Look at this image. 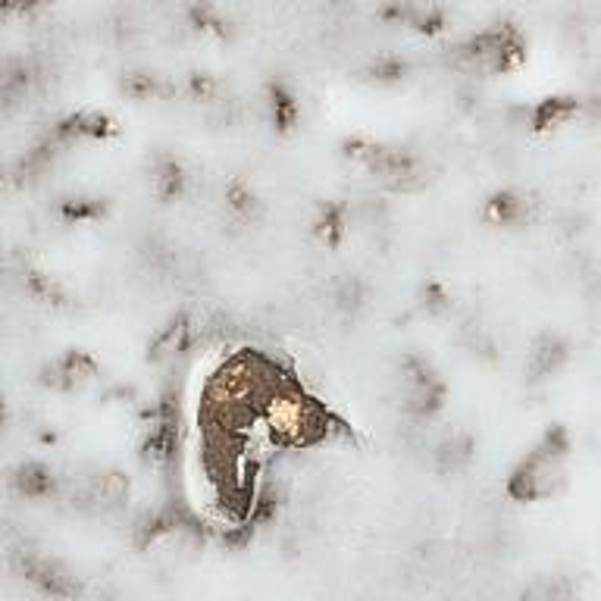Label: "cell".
Returning a JSON list of instances; mask_svg holds the SVG:
<instances>
[{
  "label": "cell",
  "instance_id": "obj_1",
  "mask_svg": "<svg viewBox=\"0 0 601 601\" xmlns=\"http://www.w3.org/2000/svg\"><path fill=\"white\" fill-rule=\"evenodd\" d=\"M570 439L564 430H551L508 480V492L518 501H545L568 483Z\"/></svg>",
  "mask_w": 601,
  "mask_h": 601
},
{
  "label": "cell",
  "instance_id": "obj_2",
  "mask_svg": "<svg viewBox=\"0 0 601 601\" xmlns=\"http://www.w3.org/2000/svg\"><path fill=\"white\" fill-rule=\"evenodd\" d=\"M401 385H404V411L414 420H433L442 404H445V385L435 376L430 361L423 357H407L401 370Z\"/></svg>",
  "mask_w": 601,
  "mask_h": 601
},
{
  "label": "cell",
  "instance_id": "obj_3",
  "mask_svg": "<svg viewBox=\"0 0 601 601\" xmlns=\"http://www.w3.org/2000/svg\"><path fill=\"white\" fill-rule=\"evenodd\" d=\"M464 57L470 60V67L485 69V72H508L520 67L523 60V38L511 26H495L476 35L464 48Z\"/></svg>",
  "mask_w": 601,
  "mask_h": 601
},
{
  "label": "cell",
  "instance_id": "obj_4",
  "mask_svg": "<svg viewBox=\"0 0 601 601\" xmlns=\"http://www.w3.org/2000/svg\"><path fill=\"white\" fill-rule=\"evenodd\" d=\"M19 573H22L41 595H48V599L72 601L82 595V580H79L60 558L26 551V554L19 558Z\"/></svg>",
  "mask_w": 601,
  "mask_h": 601
},
{
  "label": "cell",
  "instance_id": "obj_5",
  "mask_svg": "<svg viewBox=\"0 0 601 601\" xmlns=\"http://www.w3.org/2000/svg\"><path fill=\"white\" fill-rule=\"evenodd\" d=\"M473 439L467 433H451L445 435L439 445L433 449V464L442 476H454V473H464L473 464Z\"/></svg>",
  "mask_w": 601,
  "mask_h": 601
},
{
  "label": "cell",
  "instance_id": "obj_6",
  "mask_svg": "<svg viewBox=\"0 0 601 601\" xmlns=\"http://www.w3.org/2000/svg\"><path fill=\"white\" fill-rule=\"evenodd\" d=\"M568 342L561 338V335L545 333L530 351V373H533V380H549L554 376L558 370L568 364Z\"/></svg>",
  "mask_w": 601,
  "mask_h": 601
},
{
  "label": "cell",
  "instance_id": "obj_7",
  "mask_svg": "<svg viewBox=\"0 0 601 601\" xmlns=\"http://www.w3.org/2000/svg\"><path fill=\"white\" fill-rule=\"evenodd\" d=\"M489 217L501 223V226H520V223L530 219V200L520 198V195H511V191L495 195V198L489 200Z\"/></svg>",
  "mask_w": 601,
  "mask_h": 601
},
{
  "label": "cell",
  "instance_id": "obj_8",
  "mask_svg": "<svg viewBox=\"0 0 601 601\" xmlns=\"http://www.w3.org/2000/svg\"><path fill=\"white\" fill-rule=\"evenodd\" d=\"M530 601H573V583L568 577H545L526 592Z\"/></svg>",
  "mask_w": 601,
  "mask_h": 601
},
{
  "label": "cell",
  "instance_id": "obj_9",
  "mask_svg": "<svg viewBox=\"0 0 601 601\" xmlns=\"http://www.w3.org/2000/svg\"><path fill=\"white\" fill-rule=\"evenodd\" d=\"M19 489H22L26 495H32V499H48V495H53L57 483H53V473H50L48 467H38V464H35V467L22 470Z\"/></svg>",
  "mask_w": 601,
  "mask_h": 601
},
{
  "label": "cell",
  "instance_id": "obj_10",
  "mask_svg": "<svg viewBox=\"0 0 601 601\" xmlns=\"http://www.w3.org/2000/svg\"><path fill=\"white\" fill-rule=\"evenodd\" d=\"M577 114V104L570 98H549L539 110H535V126L539 129H549L551 122L558 126V122H564Z\"/></svg>",
  "mask_w": 601,
  "mask_h": 601
},
{
  "label": "cell",
  "instance_id": "obj_11",
  "mask_svg": "<svg viewBox=\"0 0 601 601\" xmlns=\"http://www.w3.org/2000/svg\"><path fill=\"white\" fill-rule=\"evenodd\" d=\"M183 167L176 164V160H164V167L157 169V179H154V185H157V191L164 195V198H173V195H179L183 191Z\"/></svg>",
  "mask_w": 601,
  "mask_h": 601
},
{
  "label": "cell",
  "instance_id": "obj_12",
  "mask_svg": "<svg viewBox=\"0 0 601 601\" xmlns=\"http://www.w3.org/2000/svg\"><path fill=\"white\" fill-rule=\"evenodd\" d=\"M335 300H338V307H361L364 304V285L357 283V279H345V285H342V292L335 295Z\"/></svg>",
  "mask_w": 601,
  "mask_h": 601
}]
</instances>
